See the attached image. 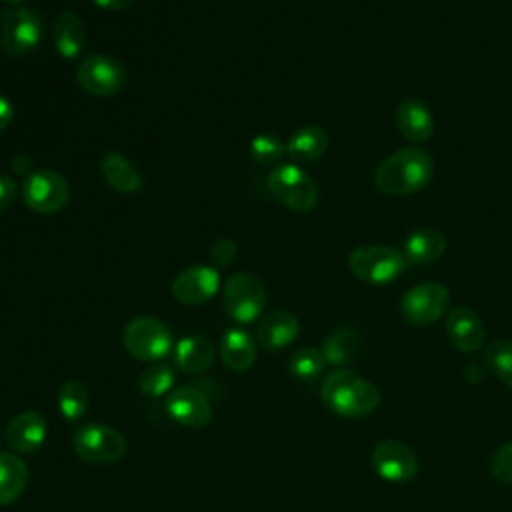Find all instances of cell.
I'll use <instances>...</instances> for the list:
<instances>
[{"instance_id": "6da1fadb", "label": "cell", "mask_w": 512, "mask_h": 512, "mask_svg": "<svg viewBox=\"0 0 512 512\" xmlns=\"http://www.w3.org/2000/svg\"><path fill=\"white\" fill-rule=\"evenodd\" d=\"M432 178V156L422 148L410 146L394 150L378 164L374 172V186L390 196H408L426 188Z\"/></svg>"}, {"instance_id": "7a4b0ae2", "label": "cell", "mask_w": 512, "mask_h": 512, "mask_svg": "<svg viewBox=\"0 0 512 512\" xmlns=\"http://www.w3.org/2000/svg\"><path fill=\"white\" fill-rule=\"evenodd\" d=\"M324 406L342 418H364L380 404V390L348 368H334L320 386Z\"/></svg>"}, {"instance_id": "3957f363", "label": "cell", "mask_w": 512, "mask_h": 512, "mask_svg": "<svg viewBox=\"0 0 512 512\" xmlns=\"http://www.w3.org/2000/svg\"><path fill=\"white\" fill-rule=\"evenodd\" d=\"M350 272L366 284H390L404 274L408 260L402 250L384 244H362L348 254Z\"/></svg>"}, {"instance_id": "277c9868", "label": "cell", "mask_w": 512, "mask_h": 512, "mask_svg": "<svg viewBox=\"0 0 512 512\" xmlns=\"http://www.w3.org/2000/svg\"><path fill=\"white\" fill-rule=\"evenodd\" d=\"M72 448L88 464H114L128 452L124 434L108 424L88 422L72 432Z\"/></svg>"}, {"instance_id": "5b68a950", "label": "cell", "mask_w": 512, "mask_h": 512, "mask_svg": "<svg viewBox=\"0 0 512 512\" xmlns=\"http://www.w3.org/2000/svg\"><path fill=\"white\" fill-rule=\"evenodd\" d=\"M122 344L132 358L158 362L172 352V332L160 318L136 316L124 326Z\"/></svg>"}, {"instance_id": "8992f818", "label": "cell", "mask_w": 512, "mask_h": 512, "mask_svg": "<svg viewBox=\"0 0 512 512\" xmlns=\"http://www.w3.org/2000/svg\"><path fill=\"white\" fill-rule=\"evenodd\" d=\"M266 186L270 194L294 212H310L318 204V186L296 164H278L268 172Z\"/></svg>"}, {"instance_id": "52a82bcc", "label": "cell", "mask_w": 512, "mask_h": 512, "mask_svg": "<svg viewBox=\"0 0 512 512\" xmlns=\"http://www.w3.org/2000/svg\"><path fill=\"white\" fill-rule=\"evenodd\" d=\"M222 302L228 316L240 324L260 320L266 306V288L252 272H236L222 286Z\"/></svg>"}, {"instance_id": "ba28073f", "label": "cell", "mask_w": 512, "mask_h": 512, "mask_svg": "<svg viewBox=\"0 0 512 512\" xmlns=\"http://www.w3.org/2000/svg\"><path fill=\"white\" fill-rule=\"evenodd\" d=\"M42 16L28 6H14L0 20V48L6 56H26L42 40Z\"/></svg>"}, {"instance_id": "9c48e42d", "label": "cell", "mask_w": 512, "mask_h": 512, "mask_svg": "<svg viewBox=\"0 0 512 512\" xmlns=\"http://www.w3.org/2000/svg\"><path fill=\"white\" fill-rule=\"evenodd\" d=\"M76 82L86 94L108 98L124 90L128 74L116 58L108 54H88L76 68Z\"/></svg>"}, {"instance_id": "30bf717a", "label": "cell", "mask_w": 512, "mask_h": 512, "mask_svg": "<svg viewBox=\"0 0 512 512\" xmlns=\"http://www.w3.org/2000/svg\"><path fill=\"white\" fill-rule=\"evenodd\" d=\"M22 200L38 214H56L70 200V184L56 170H34L28 178H24Z\"/></svg>"}, {"instance_id": "8fae6325", "label": "cell", "mask_w": 512, "mask_h": 512, "mask_svg": "<svg viewBox=\"0 0 512 512\" xmlns=\"http://www.w3.org/2000/svg\"><path fill=\"white\" fill-rule=\"evenodd\" d=\"M450 292L440 282H422L404 292L400 300L402 316L416 326H428L448 312Z\"/></svg>"}, {"instance_id": "7c38bea8", "label": "cell", "mask_w": 512, "mask_h": 512, "mask_svg": "<svg viewBox=\"0 0 512 512\" xmlns=\"http://www.w3.org/2000/svg\"><path fill=\"white\" fill-rule=\"evenodd\" d=\"M168 416L186 428H204L212 422L214 410L210 398L200 386H174L164 400Z\"/></svg>"}, {"instance_id": "4fadbf2b", "label": "cell", "mask_w": 512, "mask_h": 512, "mask_svg": "<svg viewBox=\"0 0 512 512\" xmlns=\"http://www.w3.org/2000/svg\"><path fill=\"white\" fill-rule=\"evenodd\" d=\"M370 464L374 472L388 482H408L418 474L416 452L400 440H382L372 448Z\"/></svg>"}, {"instance_id": "5bb4252c", "label": "cell", "mask_w": 512, "mask_h": 512, "mask_svg": "<svg viewBox=\"0 0 512 512\" xmlns=\"http://www.w3.org/2000/svg\"><path fill=\"white\" fill-rule=\"evenodd\" d=\"M220 290V272L208 264L184 268L172 280V296L184 306H200L210 302Z\"/></svg>"}, {"instance_id": "9a60e30c", "label": "cell", "mask_w": 512, "mask_h": 512, "mask_svg": "<svg viewBox=\"0 0 512 512\" xmlns=\"http://www.w3.org/2000/svg\"><path fill=\"white\" fill-rule=\"evenodd\" d=\"M48 434L46 418L36 410H24L12 416L6 426V442L16 454H34L42 448Z\"/></svg>"}, {"instance_id": "2e32d148", "label": "cell", "mask_w": 512, "mask_h": 512, "mask_svg": "<svg viewBox=\"0 0 512 512\" xmlns=\"http://www.w3.org/2000/svg\"><path fill=\"white\" fill-rule=\"evenodd\" d=\"M446 334L450 342L466 354H472L484 344V324L480 316L468 306H456L446 316Z\"/></svg>"}, {"instance_id": "e0dca14e", "label": "cell", "mask_w": 512, "mask_h": 512, "mask_svg": "<svg viewBox=\"0 0 512 512\" xmlns=\"http://www.w3.org/2000/svg\"><path fill=\"white\" fill-rule=\"evenodd\" d=\"M300 334L298 318L288 310H272L260 316L256 324V340L266 350H280L292 344Z\"/></svg>"}, {"instance_id": "ac0fdd59", "label": "cell", "mask_w": 512, "mask_h": 512, "mask_svg": "<svg viewBox=\"0 0 512 512\" xmlns=\"http://www.w3.org/2000/svg\"><path fill=\"white\" fill-rule=\"evenodd\" d=\"M396 126L408 142H426L434 134V114L418 98H406L396 108Z\"/></svg>"}, {"instance_id": "d6986e66", "label": "cell", "mask_w": 512, "mask_h": 512, "mask_svg": "<svg viewBox=\"0 0 512 512\" xmlns=\"http://www.w3.org/2000/svg\"><path fill=\"white\" fill-rule=\"evenodd\" d=\"M172 356L176 368L184 374H202L212 366L216 348L206 336L190 334L176 342Z\"/></svg>"}, {"instance_id": "ffe728a7", "label": "cell", "mask_w": 512, "mask_h": 512, "mask_svg": "<svg viewBox=\"0 0 512 512\" xmlns=\"http://www.w3.org/2000/svg\"><path fill=\"white\" fill-rule=\"evenodd\" d=\"M218 354L226 368H230L234 372H246L256 362L258 348H256L254 338L246 330L228 328L220 338Z\"/></svg>"}, {"instance_id": "44dd1931", "label": "cell", "mask_w": 512, "mask_h": 512, "mask_svg": "<svg viewBox=\"0 0 512 512\" xmlns=\"http://www.w3.org/2000/svg\"><path fill=\"white\" fill-rule=\"evenodd\" d=\"M86 28L80 16L72 10L58 14L54 22V48L64 60H76L86 48Z\"/></svg>"}, {"instance_id": "7402d4cb", "label": "cell", "mask_w": 512, "mask_h": 512, "mask_svg": "<svg viewBox=\"0 0 512 512\" xmlns=\"http://www.w3.org/2000/svg\"><path fill=\"white\" fill-rule=\"evenodd\" d=\"M446 250V236L436 228H418L404 242V258L408 264L426 266L436 262Z\"/></svg>"}, {"instance_id": "603a6c76", "label": "cell", "mask_w": 512, "mask_h": 512, "mask_svg": "<svg viewBox=\"0 0 512 512\" xmlns=\"http://www.w3.org/2000/svg\"><path fill=\"white\" fill-rule=\"evenodd\" d=\"M100 172L104 180L110 184V188L122 192V194H132L142 188V176L138 168L120 152L108 150L102 160H100Z\"/></svg>"}, {"instance_id": "cb8c5ba5", "label": "cell", "mask_w": 512, "mask_h": 512, "mask_svg": "<svg viewBox=\"0 0 512 512\" xmlns=\"http://www.w3.org/2000/svg\"><path fill=\"white\" fill-rule=\"evenodd\" d=\"M28 466L16 452H0V506L14 504L26 490Z\"/></svg>"}, {"instance_id": "d4e9b609", "label": "cell", "mask_w": 512, "mask_h": 512, "mask_svg": "<svg viewBox=\"0 0 512 512\" xmlns=\"http://www.w3.org/2000/svg\"><path fill=\"white\" fill-rule=\"evenodd\" d=\"M328 134L320 126H302L286 142V154L294 162H314L328 150Z\"/></svg>"}, {"instance_id": "484cf974", "label": "cell", "mask_w": 512, "mask_h": 512, "mask_svg": "<svg viewBox=\"0 0 512 512\" xmlns=\"http://www.w3.org/2000/svg\"><path fill=\"white\" fill-rule=\"evenodd\" d=\"M322 354L326 364L330 366H344L348 364L356 352L360 350V336L356 330L342 326L336 328L334 332H330L322 344Z\"/></svg>"}, {"instance_id": "4316f807", "label": "cell", "mask_w": 512, "mask_h": 512, "mask_svg": "<svg viewBox=\"0 0 512 512\" xmlns=\"http://www.w3.org/2000/svg\"><path fill=\"white\" fill-rule=\"evenodd\" d=\"M88 398H90L88 388L80 380L70 378L64 384H60L56 394V404L62 418L66 422L80 420L88 410Z\"/></svg>"}, {"instance_id": "83f0119b", "label": "cell", "mask_w": 512, "mask_h": 512, "mask_svg": "<svg viewBox=\"0 0 512 512\" xmlns=\"http://www.w3.org/2000/svg\"><path fill=\"white\" fill-rule=\"evenodd\" d=\"M176 384V372L170 364L152 362L148 368L142 370L138 378V388L148 398L168 396Z\"/></svg>"}, {"instance_id": "f1b7e54d", "label": "cell", "mask_w": 512, "mask_h": 512, "mask_svg": "<svg viewBox=\"0 0 512 512\" xmlns=\"http://www.w3.org/2000/svg\"><path fill=\"white\" fill-rule=\"evenodd\" d=\"M484 364L502 384L512 388V340L498 338L484 350Z\"/></svg>"}, {"instance_id": "f546056e", "label": "cell", "mask_w": 512, "mask_h": 512, "mask_svg": "<svg viewBox=\"0 0 512 512\" xmlns=\"http://www.w3.org/2000/svg\"><path fill=\"white\" fill-rule=\"evenodd\" d=\"M326 366L324 354L320 348H312V346H304L298 348L296 352H292L290 360H288V370L294 378L298 380H314Z\"/></svg>"}, {"instance_id": "4dcf8cb0", "label": "cell", "mask_w": 512, "mask_h": 512, "mask_svg": "<svg viewBox=\"0 0 512 512\" xmlns=\"http://www.w3.org/2000/svg\"><path fill=\"white\" fill-rule=\"evenodd\" d=\"M248 150H250L252 160L262 166H274L282 160V156H286V144L272 132L256 134L250 140Z\"/></svg>"}, {"instance_id": "1f68e13d", "label": "cell", "mask_w": 512, "mask_h": 512, "mask_svg": "<svg viewBox=\"0 0 512 512\" xmlns=\"http://www.w3.org/2000/svg\"><path fill=\"white\" fill-rule=\"evenodd\" d=\"M490 472L500 482L512 484V442H506L500 448H496L490 460Z\"/></svg>"}, {"instance_id": "d6a6232c", "label": "cell", "mask_w": 512, "mask_h": 512, "mask_svg": "<svg viewBox=\"0 0 512 512\" xmlns=\"http://www.w3.org/2000/svg\"><path fill=\"white\" fill-rule=\"evenodd\" d=\"M208 258H210V266H214L216 270L228 268V266L234 264L236 258H238V246H236V242L230 240V238H220V240H216V242L212 244Z\"/></svg>"}, {"instance_id": "836d02e7", "label": "cell", "mask_w": 512, "mask_h": 512, "mask_svg": "<svg viewBox=\"0 0 512 512\" xmlns=\"http://www.w3.org/2000/svg\"><path fill=\"white\" fill-rule=\"evenodd\" d=\"M16 194H18V186L14 178L8 174H0V214L14 204Z\"/></svg>"}, {"instance_id": "e575fe53", "label": "cell", "mask_w": 512, "mask_h": 512, "mask_svg": "<svg viewBox=\"0 0 512 512\" xmlns=\"http://www.w3.org/2000/svg\"><path fill=\"white\" fill-rule=\"evenodd\" d=\"M10 166H12V170L16 172V174H20V176H24V178H28L34 170V164H32V158L30 156H26V154H16L14 158H12V162H10Z\"/></svg>"}, {"instance_id": "d590c367", "label": "cell", "mask_w": 512, "mask_h": 512, "mask_svg": "<svg viewBox=\"0 0 512 512\" xmlns=\"http://www.w3.org/2000/svg\"><path fill=\"white\" fill-rule=\"evenodd\" d=\"M12 118H14V106H12V102H10V98H6L4 94H0V132L10 126Z\"/></svg>"}, {"instance_id": "8d00e7d4", "label": "cell", "mask_w": 512, "mask_h": 512, "mask_svg": "<svg viewBox=\"0 0 512 512\" xmlns=\"http://www.w3.org/2000/svg\"><path fill=\"white\" fill-rule=\"evenodd\" d=\"M136 0H94L96 6L104 8V10H126L134 4Z\"/></svg>"}, {"instance_id": "74e56055", "label": "cell", "mask_w": 512, "mask_h": 512, "mask_svg": "<svg viewBox=\"0 0 512 512\" xmlns=\"http://www.w3.org/2000/svg\"><path fill=\"white\" fill-rule=\"evenodd\" d=\"M2 2H6V4H12V6H22L26 0H2Z\"/></svg>"}]
</instances>
